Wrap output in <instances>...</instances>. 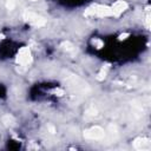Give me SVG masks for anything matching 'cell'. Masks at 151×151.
Returning a JSON list of instances; mask_svg holds the SVG:
<instances>
[{"label": "cell", "instance_id": "cell-3", "mask_svg": "<svg viewBox=\"0 0 151 151\" xmlns=\"http://www.w3.org/2000/svg\"><path fill=\"white\" fill-rule=\"evenodd\" d=\"M24 19H25V21H27L29 25H32L34 27H42V26L46 25V20L41 15H39L37 13H33V12L26 11L24 13Z\"/></svg>", "mask_w": 151, "mask_h": 151}, {"label": "cell", "instance_id": "cell-7", "mask_svg": "<svg viewBox=\"0 0 151 151\" xmlns=\"http://www.w3.org/2000/svg\"><path fill=\"white\" fill-rule=\"evenodd\" d=\"M1 120H2V123H4V125L5 126H13L14 124H15V119H14V117L13 116H11V114H5L2 118H1Z\"/></svg>", "mask_w": 151, "mask_h": 151}, {"label": "cell", "instance_id": "cell-10", "mask_svg": "<svg viewBox=\"0 0 151 151\" xmlns=\"http://www.w3.org/2000/svg\"><path fill=\"white\" fill-rule=\"evenodd\" d=\"M92 44L97 47V48H101L103 46H104V42L100 40V39H98V38H96V39H93L92 40Z\"/></svg>", "mask_w": 151, "mask_h": 151}, {"label": "cell", "instance_id": "cell-12", "mask_svg": "<svg viewBox=\"0 0 151 151\" xmlns=\"http://www.w3.org/2000/svg\"><path fill=\"white\" fill-rule=\"evenodd\" d=\"M54 93H55L57 96L61 97V96L64 94V91H63V90H60V88H57V90H54Z\"/></svg>", "mask_w": 151, "mask_h": 151}, {"label": "cell", "instance_id": "cell-6", "mask_svg": "<svg viewBox=\"0 0 151 151\" xmlns=\"http://www.w3.org/2000/svg\"><path fill=\"white\" fill-rule=\"evenodd\" d=\"M133 146L137 150H147L150 149V139L144 137H138L133 142Z\"/></svg>", "mask_w": 151, "mask_h": 151}, {"label": "cell", "instance_id": "cell-4", "mask_svg": "<svg viewBox=\"0 0 151 151\" xmlns=\"http://www.w3.org/2000/svg\"><path fill=\"white\" fill-rule=\"evenodd\" d=\"M84 137L92 140H100L105 137V131L100 126H92L84 131Z\"/></svg>", "mask_w": 151, "mask_h": 151}, {"label": "cell", "instance_id": "cell-14", "mask_svg": "<svg viewBox=\"0 0 151 151\" xmlns=\"http://www.w3.org/2000/svg\"><path fill=\"white\" fill-rule=\"evenodd\" d=\"M146 27H147V28L150 27V17H149V15L146 17Z\"/></svg>", "mask_w": 151, "mask_h": 151}, {"label": "cell", "instance_id": "cell-13", "mask_svg": "<svg viewBox=\"0 0 151 151\" xmlns=\"http://www.w3.org/2000/svg\"><path fill=\"white\" fill-rule=\"evenodd\" d=\"M126 37H129V33L120 34V35H119V40H124V39H126Z\"/></svg>", "mask_w": 151, "mask_h": 151}, {"label": "cell", "instance_id": "cell-1", "mask_svg": "<svg viewBox=\"0 0 151 151\" xmlns=\"http://www.w3.org/2000/svg\"><path fill=\"white\" fill-rule=\"evenodd\" d=\"M85 17H114L111 7L104 6V5H92L85 9L84 13Z\"/></svg>", "mask_w": 151, "mask_h": 151}, {"label": "cell", "instance_id": "cell-15", "mask_svg": "<svg viewBox=\"0 0 151 151\" xmlns=\"http://www.w3.org/2000/svg\"><path fill=\"white\" fill-rule=\"evenodd\" d=\"M31 1H38V0H31Z\"/></svg>", "mask_w": 151, "mask_h": 151}, {"label": "cell", "instance_id": "cell-9", "mask_svg": "<svg viewBox=\"0 0 151 151\" xmlns=\"http://www.w3.org/2000/svg\"><path fill=\"white\" fill-rule=\"evenodd\" d=\"M60 47L64 50V51H66V52H74V46H73V44H71L70 41H63L61 44H60Z\"/></svg>", "mask_w": 151, "mask_h": 151}, {"label": "cell", "instance_id": "cell-8", "mask_svg": "<svg viewBox=\"0 0 151 151\" xmlns=\"http://www.w3.org/2000/svg\"><path fill=\"white\" fill-rule=\"evenodd\" d=\"M109 68H110V64H105V65H103L100 72H99L98 76H97V79H98V80H104L105 77H106V71H107Z\"/></svg>", "mask_w": 151, "mask_h": 151}, {"label": "cell", "instance_id": "cell-5", "mask_svg": "<svg viewBox=\"0 0 151 151\" xmlns=\"http://www.w3.org/2000/svg\"><path fill=\"white\" fill-rule=\"evenodd\" d=\"M111 7V9H112V12H113V15L114 17H119L123 12H125L126 9H127V7H129V5H127V2L126 1H124V0H117L112 6H110Z\"/></svg>", "mask_w": 151, "mask_h": 151}, {"label": "cell", "instance_id": "cell-11", "mask_svg": "<svg viewBox=\"0 0 151 151\" xmlns=\"http://www.w3.org/2000/svg\"><path fill=\"white\" fill-rule=\"evenodd\" d=\"M15 0H7V4H6V6H7V8L8 9H13L14 7H15Z\"/></svg>", "mask_w": 151, "mask_h": 151}, {"label": "cell", "instance_id": "cell-2", "mask_svg": "<svg viewBox=\"0 0 151 151\" xmlns=\"http://www.w3.org/2000/svg\"><path fill=\"white\" fill-rule=\"evenodd\" d=\"M32 59H33V58H32V53H31L29 47H28V46H24V47H21V48L18 51L15 61H17L18 65L26 67V66H28V65L32 63Z\"/></svg>", "mask_w": 151, "mask_h": 151}]
</instances>
